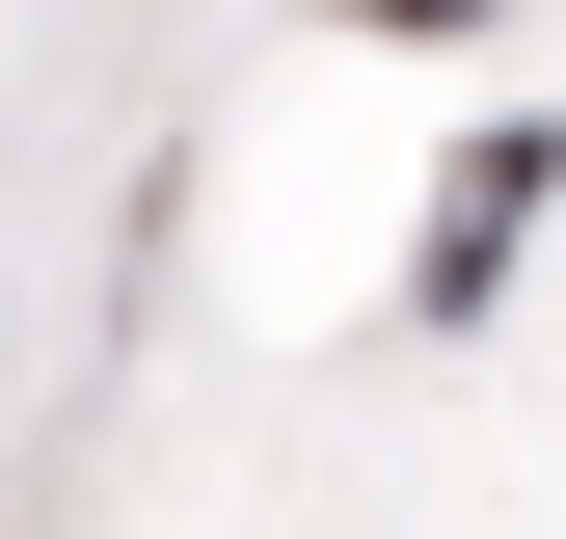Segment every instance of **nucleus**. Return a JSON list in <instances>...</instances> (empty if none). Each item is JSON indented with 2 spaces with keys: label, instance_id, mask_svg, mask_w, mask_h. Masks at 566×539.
<instances>
[{
  "label": "nucleus",
  "instance_id": "1",
  "mask_svg": "<svg viewBox=\"0 0 566 539\" xmlns=\"http://www.w3.org/2000/svg\"><path fill=\"white\" fill-rule=\"evenodd\" d=\"M350 28H485V0H350Z\"/></svg>",
  "mask_w": 566,
  "mask_h": 539
}]
</instances>
